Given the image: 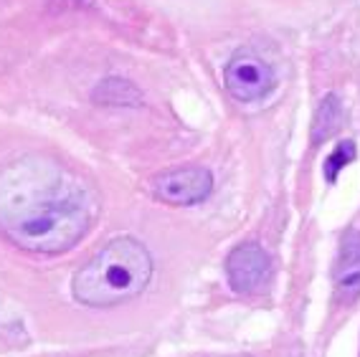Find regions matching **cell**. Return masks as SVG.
<instances>
[{"label": "cell", "instance_id": "7", "mask_svg": "<svg viewBox=\"0 0 360 357\" xmlns=\"http://www.w3.org/2000/svg\"><path fill=\"white\" fill-rule=\"evenodd\" d=\"M340 122V109H338V99L335 96H328L325 99V104L320 107V115H317L315 119V129H312V140L315 142H322V140H328L330 132L335 129V124Z\"/></svg>", "mask_w": 360, "mask_h": 357}, {"label": "cell", "instance_id": "8", "mask_svg": "<svg viewBox=\"0 0 360 357\" xmlns=\"http://www.w3.org/2000/svg\"><path fill=\"white\" fill-rule=\"evenodd\" d=\"M353 157H355V145H353V142H342V145L333 152V157L328 160V165H325V172H328V178L335 180L338 170H340V167H345Z\"/></svg>", "mask_w": 360, "mask_h": 357}, {"label": "cell", "instance_id": "5", "mask_svg": "<svg viewBox=\"0 0 360 357\" xmlns=\"http://www.w3.org/2000/svg\"><path fill=\"white\" fill-rule=\"evenodd\" d=\"M271 274V261L259 243H241L226 259V276L233 292L254 294L266 284Z\"/></svg>", "mask_w": 360, "mask_h": 357}, {"label": "cell", "instance_id": "1", "mask_svg": "<svg viewBox=\"0 0 360 357\" xmlns=\"http://www.w3.org/2000/svg\"><path fill=\"white\" fill-rule=\"evenodd\" d=\"M97 216V188L53 155H23L0 170V233L28 254H66Z\"/></svg>", "mask_w": 360, "mask_h": 357}, {"label": "cell", "instance_id": "4", "mask_svg": "<svg viewBox=\"0 0 360 357\" xmlns=\"http://www.w3.org/2000/svg\"><path fill=\"white\" fill-rule=\"evenodd\" d=\"M213 190V175L206 167H175L155 180V193L158 198L167 205H195L206 200Z\"/></svg>", "mask_w": 360, "mask_h": 357}, {"label": "cell", "instance_id": "3", "mask_svg": "<svg viewBox=\"0 0 360 357\" xmlns=\"http://www.w3.org/2000/svg\"><path fill=\"white\" fill-rule=\"evenodd\" d=\"M224 84L233 99L254 102L274 89L277 77H274L271 66L254 53H236L224 71Z\"/></svg>", "mask_w": 360, "mask_h": 357}, {"label": "cell", "instance_id": "2", "mask_svg": "<svg viewBox=\"0 0 360 357\" xmlns=\"http://www.w3.org/2000/svg\"><path fill=\"white\" fill-rule=\"evenodd\" d=\"M153 279V256L137 238L120 236L91 256L74 276L71 292L84 306H117L132 301Z\"/></svg>", "mask_w": 360, "mask_h": 357}, {"label": "cell", "instance_id": "6", "mask_svg": "<svg viewBox=\"0 0 360 357\" xmlns=\"http://www.w3.org/2000/svg\"><path fill=\"white\" fill-rule=\"evenodd\" d=\"M335 292L345 301L360 294V231H347L340 241V256L335 261Z\"/></svg>", "mask_w": 360, "mask_h": 357}]
</instances>
